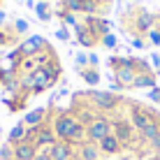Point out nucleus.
I'll use <instances>...</instances> for the list:
<instances>
[{
    "mask_svg": "<svg viewBox=\"0 0 160 160\" xmlns=\"http://www.w3.org/2000/svg\"><path fill=\"white\" fill-rule=\"evenodd\" d=\"M151 63H153V68H156V70H160V56H158V53H153V56H151Z\"/></svg>",
    "mask_w": 160,
    "mask_h": 160,
    "instance_id": "obj_32",
    "label": "nucleus"
},
{
    "mask_svg": "<svg viewBox=\"0 0 160 160\" xmlns=\"http://www.w3.org/2000/svg\"><path fill=\"white\" fill-rule=\"evenodd\" d=\"M26 125L23 123H19V125H14L12 128V132H9V144L12 146H16V144H21V142H26Z\"/></svg>",
    "mask_w": 160,
    "mask_h": 160,
    "instance_id": "obj_20",
    "label": "nucleus"
},
{
    "mask_svg": "<svg viewBox=\"0 0 160 160\" xmlns=\"http://www.w3.org/2000/svg\"><path fill=\"white\" fill-rule=\"evenodd\" d=\"M14 30H16V32H26V30H28V21H23V19H16Z\"/></svg>",
    "mask_w": 160,
    "mask_h": 160,
    "instance_id": "obj_27",
    "label": "nucleus"
},
{
    "mask_svg": "<svg viewBox=\"0 0 160 160\" xmlns=\"http://www.w3.org/2000/svg\"><path fill=\"white\" fill-rule=\"evenodd\" d=\"M77 65H79V70H84L88 65V56L86 53H79V56H77Z\"/></svg>",
    "mask_w": 160,
    "mask_h": 160,
    "instance_id": "obj_28",
    "label": "nucleus"
},
{
    "mask_svg": "<svg viewBox=\"0 0 160 160\" xmlns=\"http://www.w3.org/2000/svg\"><path fill=\"white\" fill-rule=\"evenodd\" d=\"M35 160H51V156L47 153V148H42V151L37 153V156H35Z\"/></svg>",
    "mask_w": 160,
    "mask_h": 160,
    "instance_id": "obj_31",
    "label": "nucleus"
},
{
    "mask_svg": "<svg viewBox=\"0 0 160 160\" xmlns=\"http://www.w3.org/2000/svg\"><path fill=\"white\" fill-rule=\"evenodd\" d=\"M44 49H49L47 40H44V37H40V35H35V37H28V40L21 44V47H19V51H21V56H28V58H32V56H37L40 51H44Z\"/></svg>",
    "mask_w": 160,
    "mask_h": 160,
    "instance_id": "obj_7",
    "label": "nucleus"
},
{
    "mask_svg": "<svg viewBox=\"0 0 160 160\" xmlns=\"http://www.w3.org/2000/svg\"><path fill=\"white\" fill-rule=\"evenodd\" d=\"M72 160H74V158H72Z\"/></svg>",
    "mask_w": 160,
    "mask_h": 160,
    "instance_id": "obj_40",
    "label": "nucleus"
},
{
    "mask_svg": "<svg viewBox=\"0 0 160 160\" xmlns=\"http://www.w3.org/2000/svg\"><path fill=\"white\" fill-rule=\"evenodd\" d=\"M98 146H100V153H102V156H118V153L123 151V144L116 139V135H114V132H112V135H107Z\"/></svg>",
    "mask_w": 160,
    "mask_h": 160,
    "instance_id": "obj_11",
    "label": "nucleus"
},
{
    "mask_svg": "<svg viewBox=\"0 0 160 160\" xmlns=\"http://www.w3.org/2000/svg\"><path fill=\"white\" fill-rule=\"evenodd\" d=\"M53 132H56V137L60 142H70L72 139V132L77 128V118H74V114H70V112H60L56 118H53Z\"/></svg>",
    "mask_w": 160,
    "mask_h": 160,
    "instance_id": "obj_1",
    "label": "nucleus"
},
{
    "mask_svg": "<svg viewBox=\"0 0 160 160\" xmlns=\"http://www.w3.org/2000/svg\"><path fill=\"white\" fill-rule=\"evenodd\" d=\"M158 30H160V28H158Z\"/></svg>",
    "mask_w": 160,
    "mask_h": 160,
    "instance_id": "obj_39",
    "label": "nucleus"
},
{
    "mask_svg": "<svg viewBox=\"0 0 160 160\" xmlns=\"http://www.w3.org/2000/svg\"><path fill=\"white\" fill-rule=\"evenodd\" d=\"M58 16H60V19H63V23H65V26H74V28H77V26H79V23H77V16H74L72 12H68V9H63V12H58Z\"/></svg>",
    "mask_w": 160,
    "mask_h": 160,
    "instance_id": "obj_24",
    "label": "nucleus"
},
{
    "mask_svg": "<svg viewBox=\"0 0 160 160\" xmlns=\"http://www.w3.org/2000/svg\"><path fill=\"white\" fill-rule=\"evenodd\" d=\"M7 42H9V37H7V35H5V32H2V30H0V47H2V44H7Z\"/></svg>",
    "mask_w": 160,
    "mask_h": 160,
    "instance_id": "obj_35",
    "label": "nucleus"
},
{
    "mask_svg": "<svg viewBox=\"0 0 160 160\" xmlns=\"http://www.w3.org/2000/svg\"><path fill=\"white\" fill-rule=\"evenodd\" d=\"M44 118H47V109H35V112H28V114H26L23 125H26V128H37V125L47 123Z\"/></svg>",
    "mask_w": 160,
    "mask_h": 160,
    "instance_id": "obj_16",
    "label": "nucleus"
},
{
    "mask_svg": "<svg viewBox=\"0 0 160 160\" xmlns=\"http://www.w3.org/2000/svg\"><path fill=\"white\" fill-rule=\"evenodd\" d=\"M47 153L51 156V160H72V158L77 156L72 142H60V139H58L53 146H49Z\"/></svg>",
    "mask_w": 160,
    "mask_h": 160,
    "instance_id": "obj_5",
    "label": "nucleus"
},
{
    "mask_svg": "<svg viewBox=\"0 0 160 160\" xmlns=\"http://www.w3.org/2000/svg\"><path fill=\"white\" fill-rule=\"evenodd\" d=\"M79 160H100V146L98 144H91V142H86V144H81L79 146Z\"/></svg>",
    "mask_w": 160,
    "mask_h": 160,
    "instance_id": "obj_14",
    "label": "nucleus"
},
{
    "mask_svg": "<svg viewBox=\"0 0 160 160\" xmlns=\"http://www.w3.org/2000/svg\"><path fill=\"white\" fill-rule=\"evenodd\" d=\"M56 37H58V40H63V42H68V40H70V32H68V28H60V30L56 32Z\"/></svg>",
    "mask_w": 160,
    "mask_h": 160,
    "instance_id": "obj_30",
    "label": "nucleus"
},
{
    "mask_svg": "<svg viewBox=\"0 0 160 160\" xmlns=\"http://www.w3.org/2000/svg\"><path fill=\"white\" fill-rule=\"evenodd\" d=\"M132 44H135L137 49H144V40H139V37H135V40H132Z\"/></svg>",
    "mask_w": 160,
    "mask_h": 160,
    "instance_id": "obj_34",
    "label": "nucleus"
},
{
    "mask_svg": "<svg viewBox=\"0 0 160 160\" xmlns=\"http://www.w3.org/2000/svg\"><path fill=\"white\" fill-rule=\"evenodd\" d=\"M146 35H148V40H151L153 44H156V47L160 44V30H158V28H151V30L146 32Z\"/></svg>",
    "mask_w": 160,
    "mask_h": 160,
    "instance_id": "obj_26",
    "label": "nucleus"
},
{
    "mask_svg": "<svg viewBox=\"0 0 160 160\" xmlns=\"http://www.w3.org/2000/svg\"><path fill=\"white\" fill-rule=\"evenodd\" d=\"M158 16H153L151 12H146V9H139L137 12V19H135V28L137 32H148L153 28V23H156Z\"/></svg>",
    "mask_w": 160,
    "mask_h": 160,
    "instance_id": "obj_13",
    "label": "nucleus"
},
{
    "mask_svg": "<svg viewBox=\"0 0 160 160\" xmlns=\"http://www.w3.org/2000/svg\"><path fill=\"white\" fill-rule=\"evenodd\" d=\"M12 151H14V160H35L40 148L32 144V142H21V144L12 146Z\"/></svg>",
    "mask_w": 160,
    "mask_h": 160,
    "instance_id": "obj_9",
    "label": "nucleus"
},
{
    "mask_svg": "<svg viewBox=\"0 0 160 160\" xmlns=\"http://www.w3.org/2000/svg\"><path fill=\"white\" fill-rule=\"evenodd\" d=\"M100 44H102V47H107V49H114V47H116V37H114V35H102L100 37Z\"/></svg>",
    "mask_w": 160,
    "mask_h": 160,
    "instance_id": "obj_25",
    "label": "nucleus"
},
{
    "mask_svg": "<svg viewBox=\"0 0 160 160\" xmlns=\"http://www.w3.org/2000/svg\"><path fill=\"white\" fill-rule=\"evenodd\" d=\"M58 142V137H56V132H53V128L49 123H42L40 125V132H37V137H35V146L40 148H49V146H53Z\"/></svg>",
    "mask_w": 160,
    "mask_h": 160,
    "instance_id": "obj_8",
    "label": "nucleus"
},
{
    "mask_svg": "<svg viewBox=\"0 0 160 160\" xmlns=\"http://www.w3.org/2000/svg\"><path fill=\"white\" fill-rule=\"evenodd\" d=\"M0 23H5V12H0Z\"/></svg>",
    "mask_w": 160,
    "mask_h": 160,
    "instance_id": "obj_37",
    "label": "nucleus"
},
{
    "mask_svg": "<svg viewBox=\"0 0 160 160\" xmlns=\"http://www.w3.org/2000/svg\"><path fill=\"white\" fill-rule=\"evenodd\" d=\"M114 135H116V139L121 142L123 146H128L132 139H135V128H132V123H128L125 118H116L114 121Z\"/></svg>",
    "mask_w": 160,
    "mask_h": 160,
    "instance_id": "obj_6",
    "label": "nucleus"
},
{
    "mask_svg": "<svg viewBox=\"0 0 160 160\" xmlns=\"http://www.w3.org/2000/svg\"><path fill=\"white\" fill-rule=\"evenodd\" d=\"M84 2V7H81V14H86V16H95L98 12H100V5L95 2V0H81Z\"/></svg>",
    "mask_w": 160,
    "mask_h": 160,
    "instance_id": "obj_22",
    "label": "nucleus"
},
{
    "mask_svg": "<svg viewBox=\"0 0 160 160\" xmlns=\"http://www.w3.org/2000/svg\"><path fill=\"white\" fill-rule=\"evenodd\" d=\"M68 2H72V0H60V5H63V7H65V5H68Z\"/></svg>",
    "mask_w": 160,
    "mask_h": 160,
    "instance_id": "obj_38",
    "label": "nucleus"
},
{
    "mask_svg": "<svg viewBox=\"0 0 160 160\" xmlns=\"http://www.w3.org/2000/svg\"><path fill=\"white\" fill-rule=\"evenodd\" d=\"M35 12H37V16H40L42 21H49V19H51V14H49V5H47V2H37V5H35Z\"/></svg>",
    "mask_w": 160,
    "mask_h": 160,
    "instance_id": "obj_23",
    "label": "nucleus"
},
{
    "mask_svg": "<svg viewBox=\"0 0 160 160\" xmlns=\"http://www.w3.org/2000/svg\"><path fill=\"white\" fill-rule=\"evenodd\" d=\"M148 98H151L153 102H160V86H156V88H151V91H148Z\"/></svg>",
    "mask_w": 160,
    "mask_h": 160,
    "instance_id": "obj_29",
    "label": "nucleus"
},
{
    "mask_svg": "<svg viewBox=\"0 0 160 160\" xmlns=\"http://www.w3.org/2000/svg\"><path fill=\"white\" fill-rule=\"evenodd\" d=\"M91 100L100 112H114L121 104V95H116V93H112V91H93Z\"/></svg>",
    "mask_w": 160,
    "mask_h": 160,
    "instance_id": "obj_4",
    "label": "nucleus"
},
{
    "mask_svg": "<svg viewBox=\"0 0 160 160\" xmlns=\"http://www.w3.org/2000/svg\"><path fill=\"white\" fill-rule=\"evenodd\" d=\"M98 5H100V9H104V7H109L112 5V0H95Z\"/></svg>",
    "mask_w": 160,
    "mask_h": 160,
    "instance_id": "obj_33",
    "label": "nucleus"
},
{
    "mask_svg": "<svg viewBox=\"0 0 160 160\" xmlns=\"http://www.w3.org/2000/svg\"><path fill=\"white\" fill-rule=\"evenodd\" d=\"M142 137H144L148 144H151V142L156 139V137H160V116H158L156 121H153V123H148L144 130H142Z\"/></svg>",
    "mask_w": 160,
    "mask_h": 160,
    "instance_id": "obj_19",
    "label": "nucleus"
},
{
    "mask_svg": "<svg viewBox=\"0 0 160 160\" xmlns=\"http://www.w3.org/2000/svg\"><path fill=\"white\" fill-rule=\"evenodd\" d=\"M88 65H98V56H95V53H91V56H88Z\"/></svg>",
    "mask_w": 160,
    "mask_h": 160,
    "instance_id": "obj_36",
    "label": "nucleus"
},
{
    "mask_svg": "<svg viewBox=\"0 0 160 160\" xmlns=\"http://www.w3.org/2000/svg\"><path fill=\"white\" fill-rule=\"evenodd\" d=\"M158 118V114H153L151 109H144V107H139L137 102H132L130 104V123H132V128H137V130H144L148 123H153V121Z\"/></svg>",
    "mask_w": 160,
    "mask_h": 160,
    "instance_id": "obj_3",
    "label": "nucleus"
},
{
    "mask_svg": "<svg viewBox=\"0 0 160 160\" xmlns=\"http://www.w3.org/2000/svg\"><path fill=\"white\" fill-rule=\"evenodd\" d=\"M86 130H88V142H91V144H100L107 135H112L114 121H109L107 116H95V121H93Z\"/></svg>",
    "mask_w": 160,
    "mask_h": 160,
    "instance_id": "obj_2",
    "label": "nucleus"
},
{
    "mask_svg": "<svg viewBox=\"0 0 160 160\" xmlns=\"http://www.w3.org/2000/svg\"><path fill=\"white\" fill-rule=\"evenodd\" d=\"M79 72H81V77H84V81H86V84H91V86H95L98 81H100V74H98L95 68H91V70L84 68V70H79Z\"/></svg>",
    "mask_w": 160,
    "mask_h": 160,
    "instance_id": "obj_21",
    "label": "nucleus"
},
{
    "mask_svg": "<svg viewBox=\"0 0 160 160\" xmlns=\"http://www.w3.org/2000/svg\"><path fill=\"white\" fill-rule=\"evenodd\" d=\"M77 40H79L81 47H86V49H91V47H95V44H100V35L98 32H93L88 26H77Z\"/></svg>",
    "mask_w": 160,
    "mask_h": 160,
    "instance_id": "obj_10",
    "label": "nucleus"
},
{
    "mask_svg": "<svg viewBox=\"0 0 160 160\" xmlns=\"http://www.w3.org/2000/svg\"><path fill=\"white\" fill-rule=\"evenodd\" d=\"M84 26H88L93 32H98V35H109V30H112V23H109L107 19H102V16H86V21H84Z\"/></svg>",
    "mask_w": 160,
    "mask_h": 160,
    "instance_id": "obj_12",
    "label": "nucleus"
},
{
    "mask_svg": "<svg viewBox=\"0 0 160 160\" xmlns=\"http://www.w3.org/2000/svg\"><path fill=\"white\" fill-rule=\"evenodd\" d=\"M132 88H156V74L148 72V74H137L135 77V84H132Z\"/></svg>",
    "mask_w": 160,
    "mask_h": 160,
    "instance_id": "obj_18",
    "label": "nucleus"
},
{
    "mask_svg": "<svg viewBox=\"0 0 160 160\" xmlns=\"http://www.w3.org/2000/svg\"><path fill=\"white\" fill-rule=\"evenodd\" d=\"M114 74H116V81L123 88H132V84H135V77H137V72L135 70H130V68H118V70H114Z\"/></svg>",
    "mask_w": 160,
    "mask_h": 160,
    "instance_id": "obj_15",
    "label": "nucleus"
},
{
    "mask_svg": "<svg viewBox=\"0 0 160 160\" xmlns=\"http://www.w3.org/2000/svg\"><path fill=\"white\" fill-rule=\"evenodd\" d=\"M95 116H98V114L93 112L91 107H79V109H77V112H74V118L79 121L81 125H86V128H88V125L93 123V121H95Z\"/></svg>",
    "mask_w": 160,
    "mask_h": 160,
    "instance_id": "obj_17",
    "label": "nucleus"
}]
</instances>
